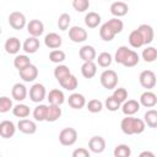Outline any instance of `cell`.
Wrapping results in <instances>:
<instances>
[{"label":"cell","instance_id":"obj_47","mask_svg":"<svg viewBox=\"0 0 157 157\" xmlns=\"http://www.w3.org/2000/svg\"><path fill=\"white\" fill-rule=\"evenodd\" d=\"M90 151L85 147H78L72 152V157H90Z\"/></svg>","mask_w":157,"mask_h":157},{"label":"cell","instance_id":"obj_41","mask_svg":"<svg viewBox=\"0 0 157 157\" xmlns=\"http://www.w3.org/2000/svg\"><path fill=\"white\" fill-rule=\"evenodd\" d=\"M129 52H130V49H129L126 45L119 47V48L117 49V52H115V55H114L115 63H117V64H123V61H124V59L126 58V55H128Z\"/></svg>","mask_w":157,"mask_h":157},{"label":"cell","instance_id":"obj_33","mask_svg":"<svg viewBox=\"0 0 157 157\" xmlns=\"http://www.w3.org/2000/svg\"><path fill=\"white\" fill-rule=\"evenodd\" d=\"M69 75H71V71L70 69L66 66V65H58L55 69H54V77L56 78L58 82H61L65 77H67Z\"/></svg>","mask_w":157,"mask_h":157},{"label":"cell","instance_id":"obj_40","mask_svg":"<svg viewBox=\"0 0 157 157\" xmlns=\"http://www.w3.org/2000/svg\"><path fill=\"white\" fill-rule=\"evenodd\" d=\"M104 105L108 110L110 112H117L119 108H121V103L113 96H109L105 98V102H104Z\"/></svg>","mask_w":157,"mask_h":157},{"label":"cell","instance_id":"obj_32","mask_svg":"<svg viewBox=\"0 0 157 157\" xmlns=\"http://www.w3.org/2000/svg\"><path fill=\"white\" fill-rule=\"evenodd\" d=\"M31 64H32V63H31L29 58H28L27 55H25V54L16 55V56H15V59H13V66H15L18 71L23 70L25 67H27V66H28V65H31Z\"/></svg>","mask_w":157,"mask_h":157},{"label":"cell","instance_id":"obj_4","mask_svg":"<svg viewBox=\"0 0 157 157\" xmlns=\"http://www.w3.org/2000/svg\"><path fill=\"white\" fill-rule=\"evenodd\" d=\"M59 141L63 146H72L77 141V131L74 128H65L59 134Z\"/></svg>","mask_w":157,"mask_h":157},{"label":"cell","instance_id":"obj_6","mask_svg":"<svg viewBox=\"0 0 157 157\" xmlns=\"http://www.w3.org/2000/svg\"><path fill=\"white\" fill-rule=\"evenodd\" d=\"M7 21H9V25H10L13 29H17V31H20V29H22V28H25V27L27 26L26 16H25L22 12H20V11H13V12H11V13L9 15Z\"/></svg>","mask_w":157,"mask_h":157},{"label":"cell","instance_id":"obj_17","mask_svg":"<svg viewBox=\"0 0 157 157\" xmlns=\"http://www.w3.org/2000/svg\"><path fill=\"white\" fill-rule=\"evenodd\" d=\"M39 47H40V43H39L38 37H33V36L28 37V38L23 42V44H22V49H23L27 54H34V53L39 49Z\"/></svg>","mask_w":157,"mask_h":157},{"label":"cell","instance_id":"obj_9","mask_svg":"<svg viewBox=\"0 0 157 157\" xmlns=\"http://www.w3.org/2000/svg\"><path fill=\"white\" fill-rule=\"evenodd\" d=\"M88 148L93 153H102L105 150V140L99 135L92 136L88 141Z\"/></svg>","mask_w":157,"mask_h":157},{"label":"cell","instance_id":"obj_34","mask_svg":"<svg viewBox=\"0 0 157 157\" xmlns=\"http://www.w3.org/2000/svg\"><path fill=\"white\" fill-rule=\"evenodd\" d=\"M29 113H31L29 107L23 103H18L12 108V114L17 118H27L29 115Z\"/></svg>","mask_w":157,"mask_h":157},{"label":"cell","instance_id":"obj_15","mask_svg":"<svg viewBox=\"0 0 157 157\" xmlns=\"http://www.w3.org/2000/svg\"><path fill=\"white\" fill-rule=\"evenodd\" d=\"M16 126L11 120H2L0 123V135L4 139H10L15 135Z\"/></svg>","mask_w":157,"mask_h":157},{"label":"cell","instance_id":"obj_10","mask_svg":"<svg viewBox=\"0 0 157 157\" xmlns=\"http://www.w3.org/2000/svg\"><path fill=\"white\" fill-rule=\"evenodd\" d=\"M18 74H20V77L25 82H33L37 78V76H38V69H37L36 65L31 64L27 67H25L23 70L18 71Z\"/></svg>","mask_w":157,"mask_h":157},{"label":"cell","instance_id":"obj_44","mask_svg":"<svg viewBox=\"0 0 157 157\" xmlns=\"http://www.w3.org/2000/svg\"><path fill=\"white\" fill-rule=\"evenodd\" d=\"M72 7L77 12H85L90 7V0H72Z\"/></svg>","mask_w":157,"mask_h":157},{"label":"cell","instance_id":"obj_25","mask_svg":"<svg viewBox=\"0 0 157 157\" xmlns=\"http://www.w3.org/2000/svg\"><path fill=\"white\" fill-rule=\"evenodd\" d=\"M81 74L85 78H92L97 74V64L94 61H83L81 66Z\"/></svg>","mask_w":157,"mask_h":157},{"label":"cell","instance_id":"obj_36","mask_svg":"<svg viewBox=\"0 0 157 157\" xmlns=\"http://www.w3.org/2000/svg\"><path fill=\"white\" fill-rule=\"evenodd\" d=\"M97 64L101 66V67H108L110 66L112 61H113V56L110 55V53L108 52H102L98 56H97Z\"/></svg>","mask_w":157,"mask_h":157},{"label":"cell","instance_id":"obj_39","mask_svg":"<svg viewBox=\"0 0 157 157\" xmlns=\"http://www.w3.org/2000/svg\"><path fill=\"white\" fill-rule=\"evenodd\" d=\"M65 59H66V54H65V52H63V50H60V49H53V50L49 53V60H50L52 63L60 64V63H63Z\"/></svg>","mask_w":157,"mask_h":157},{"label":"cell","instance_id":"obj_28","mask_svg":"<svg viewBox=\"0 0 157 157\" xmlns=\"http://www.w3.org/2000/svg\"><path fill=\"white\" fill-rule=\"evenodd\" d=\"M61 108L60 105L56 104H49L48 105V117H47V121L49 123H54L60 117H61Z\"/></svg>","mask_w":157,"mask_h":157},{"label":"cell","instance_id":"obj_14","mask_svg":"<svg viewBox=\"0 0 157 157\" xmlns=\"http://www.w3.org/2000/svg\"><path fill=\"white\" fill-rule=\"evenodd\" d=\"M44 44L45 47H48L49 49H58L60 48V45L63 44V39L61 37L55 33V32H50L44 37Z\"/></svg>","mask_w":157,"mask_h":157},{"label":"cell","instance_id":"obj_5","mask_svg":"<svg viewBox=\"0 0 157 157\" xmlns=\"http://www.w3.org/2000/svg\"><path fill=\"white\" fill-rule=\"evenodd\" d=\"M139 81H140V85L144 88L151 90V88H153L156 86L157 77H156V74L152 70H144L139 76Z\"/></svg>","mask_w":157,"mask_h":157},{"label":"cell","instance_id":"obj_31","mask_svg":"<svg viewBox=\"0 0 157 157\" xmlns=\"http://www.w3.org/2000/svg\"><path fill=\"white\" fill-rule=\"evenodd\" d=\"M48 117V105L38 104L33 110V118L36 121H44Z\"/></svg>","mask_w":157,"mask_h":157},{"label":"cell","instance_id":"obj_35","mask_svg":"<svg viewBox=\"0 0 157 157\" xmlns=\"http://www.w3.org/2000/svg\"><path fill=\"white\" fill-rule=\"evenodd\" d=\"M144 120H145L147 126L157 128V110L156 109H148L144 115Z\"/></svg>","mask_w":157,"mask_h":157},{"label":"cell","instance_id":"obj_23","mask_svg":"<svg viewBox=\"0 0 157 157\" xmlns=\"http://www.w3.org/2000/svg\"><path fill=\"white\" fill-rule=\"evenodd\" d=\"M4 47H5V50H6L7 54H17L20 52V49L22 48V44H21V42H20L18 38L10 37V38L6 39Z\"/></svg>","mask_w":157,"mask_h":157},{"label":"cell","instance_id":"obj_3","mask_svg":"<svg viewBox=\"0 0 157 157\" xmlns=\"http://www.w3.org/2000/svg\"><path fill=\"white\" fill-rule=\"evenodd\" d=\"M99 81H101V85L105 90H114L118 85V74L114 70H110V69L104 70L101 74Z\"/></svg>","mask_w":157,"mask_h":157},{"label":"cell","instance_id":"obj_46","mask_svg":"<svg viewBox=\"0 0 157 157\" xmlns=\"http://www.w3.org/2000/svg\"><path fill=\"white\" fill-rule=\"evenodd\" d=\"M13 105H12V101L6 97V96H2L0 98V113H6L9 112L10 109H12Z\"/></svg>","mask_w":157,"mask_h":157},{"label":"cell","instance_id":"obj_38","mask_svg":"<svg viewBox=\"0 0 157 157\" xmlns=\"http://www.w3.org/2000/svg\"><path fill=\"white\" fill-rule=\"evenodd\" d=\"M113 153L115 157H129L131 155V148L126 144H120V145L115 146Z\"/></svg>","mask_w":157,"mask_h":157},{"label":"cell","instance_id":"obj_24","mask_svg":"<svg viewBox=\"0 0 157 157\" xmlns=\"http://www.w3.org/2000/svg\"><path fill=\"white\" fill-rule=\"evenodd\" d=\"M129 44H130L132 48H135V49L141 48V47L145 45L144 37H142V34L140 33V31H139L137 28L130 32V34H129Z\"/></svg>","mask_w":157,"mask_h":157},{"label":"cell","instance_id":"obj_13","mask_svg":"<svg viewBox=\"0 0 157 157\" xmlns=\"http://www.w3.org/2000/svg\"><path fill=\"white\" fill-rule=\"evenodd\" d=\"M140 104L146 107V108H153L157 104V96L150 90H146L141 96H140Z\"/></svg>","mask_w":157,"mask_h":157},{"label":"cell","instance_id":"obj_8","mask_svg":"<svg viewBox=\"0 0 157 157\" xmlns=\"http://www.w3.org/2000/svg\"><path fill=\"white\" fill-rule=\"evenodd\" d=\"M69 38L74 43H82L87 39V31L80 26H72L69 28Z\"/></svg>","mask_w":157,"mask_h":157},{"label":"cell","instance_id":"obj_21","mask_svg":"<svg viewBox=\"0 0 157 157\" xmlns=\"http://www.w3.org/2000/svg\"><path fill=\"white\" fill-rule=\"evenodd\" d=\"M67 103L74 109H81L86 105V98L81 93H71L67 98Z\"/></svg>","mask_w":157,"mask_h":157},{"label":"cell","instance_id":"obj_42","mask_svg":"<svg viewBox=\"0 0 157 157\" xmlns=\"http://www.w3.org/2000/svg\"><path fill=\"white\" fill-rule=\"evenodd\" d=\"M70 22H71L70 15L66 13V12L61 13L59 16V18H58V27H59V29L60 31H66L69 28V26H70Z\"/></svg>","mask_w":157,"mask_h":157},{"label":"cell","instance_id":"obj_37","mask_svg":"<svg viewBox=\"0 0 157 157\" xmlns=\"http://www.w3.org/2000/svg\"><path fill=\"white\" fill-rule=\"evenodd\" d=\"M141 55L146 63H153L157 59V49L155 47H147L142 50Z\"/></svg>","mask_w":157,"mask_h":157},{"label":"cell","instance_id":"obj_11","mask_svg":"<svg viewBox=\"0 0 157 157\" xmlns=\"http://www.w3.org/2000/svg\"><path fill=\"white\" fill-rule=\"evenodd\" d=\"M17 129H18L21 132H23V134L33 135V134L37 131V124H36L33 120L22 118V119L17 123Z\"/></svg>","mask_w":157,"mask_h":157},{"label":"cell","instance_id":"obj_27","mask_svg":"<svg viewBox=\"0 0 157 157\" xmlns=\"http://www.w3.org/2000/svg\"><path fill=\"white\" fill-rule=\"evenodd\" d=\"M101 23V15L94 12V11H91L88 13H86L85 16V25L88 27V28H96L98 27V25Z\"/></svg>","mask_w":157,"mask_h":157},{"label":"cell","instance_id":"obj_45","mask_svg":"<svg viewBox=\"0 0 157 157\" xmlns=\"http://www.w3.org/2000/svg\"><path fill=\"white\" fill-rule=\"evenodd\" d=\"M112 96L115 97L120 103H124L128 99V91L124 87H118V88H114V92Z\"/></svg>","mask_w":157,"mask_h":157},{"label":"cell","instance_id":"obj_43","mask_svg":"<svg viewBox=\"0 0 157 157\" xmlns=\"http://www.w3.org/2000/svg\"><path fill=\"white\" fill-rule=\"evenodd\" d=\"M86 105H87L88 112H91V113H99L103 109V103L96 98L88 101V103H86Z\"/></svg>","mask_w":157,"mask_h":157},{"label":"cell","instance_id":"obj_19","mask_svg":"<svg viewBox=\"0 0 157 157\" xmlns=\"http://www.w3.org/2000/svg\"><path fill=\"white\" fill-rule=\"evenodd\" d=\"M11 96L15 101L17 102H22L23 99H26L27 97V87L23 83H15L11 88Z\"/></svg>","mask_w":157,"mask_h":157},{"label":"cell","instance_id":"obj_12","mask_svg":"<svg viewBox=\"0 0 157 157\" xmlns=\"http://www.w3.org/2000/svg\"><path fill=\"white\" fill-rule=\"evenodd\" d=\"M26 27H27V32L29 33V36H33V37H39L44 32V25L39 20H31Z\"/></svg>","mask_w":157,"mask_h":157},{"label":"cell","instance_id":"obj_48","mask_svg":"<svg viewBox=\"0 0 157 157\" xmlns=\"http://www.w3.org/2000/svg\"><path fill=\"white\" fill-rule=\"evenodd\" d=\"M145 156H150V157H155V153L153 152H150V151H144L140 153V157H145Z\"/></svg>","mask_w":157,"mask_h":157},{"label":"cell","instance_id":"obj_20","mask_svg":"<svg viewBox=\"0 0 157 157\" xmlns=\"http://www.w3.org/2000/svg\"><path fill=\"white\" fill-rule=\"evenodd\" d=\"M78 55L80 58L83 60V61H93L96 58H97V53H96V49L92 47V45H82L78 50Z\"/></svg>","mask_w":157,"mask_h":157},{"label":"cell","instance_id":"obj_1","mask_svg":"<svg viewBox=\"0 0 157 157\" xmlns=\"http://www.w3.org/2000/svg\"><path fill=\"white\" fill-rule=\"evenodd\" d=\"M124 28V23L119 17H113L104 22L99 28V37L104 42H110L118 33H120Z\"/></svg>","mask_w":157,"mask_h":157},{"label":"cell","instance_id":"obj_26","mask_svg":"<svg viewBox=\"0 0 157 157\" xmlns=\"http://www.w3.org/2000/svg\"><path fill=\"white\" fill-rule=\"evenodd\" d=\"M137 29L140 31V33L142 34L144 37V40H145V45L146 44H150L152 40H153V37H155V32H153V28L150 26V25H146V23H142L137 27Z\"/></svg>","mask_w":157,"mask_h":157},{"label":"cell","instance_id":"obj_22","mask_svg":"<svg viewBox=\"0 0 157 157\" xmlns=\"http://www.w3.org/2000/svg\"><path fill=\"white\" fill-rule=\"evenodd\" d=\"M47 99L49 101V104L61 105L65 102V96H64V92L61 90L54 88V90H50L49 91V93L47 96Z\"/></svg>","mask_w":157,"mask_h":157},{"label":"cell","instance_id":"obj_29","mask_svg":"<svg viewBox=\"0 0 157 157\" xmlns=\"http://www.w3.org/2000/svg\"><path fill=\"white\" fill-rule=\"evenodd\" d=\"M139 61H140L139 54H137L135 50L130 49V52L128 53V55H126V58L124 59V61H123L121 65L125 66V67H134V66H136V65L139 64Z\"/></svg>","mask_w":157,"mask_h":157},{"label":"cell","instance_id":"obj_2","mask_svg":"<svg viewBox=\"0 0 157 157\" xmlns=\"http://www.w3.org/2000/svg\"><path fill=\"white\" fill-rule=\"evenodd\" d=\"M120 129L125 135L141 134L146 129V123L142 119L134 118L132 115H126L120 121Z\"/></svg>","mask_w":157,"mask_h":157},{"label":"cell","instance_id":"obj_18","mask_svg":"<svg viewBox=\"0 0 157 157\" xmlns=\"http://www.w3.org/2000/svg\"><path fill=\"white\" fill-rule=\"evenodd\" d=\"M140 102L136 99H128L121 104V112L125 115H134L140 110Z\"/></svg>","mask_w":157,"mask_h":157},{"label":"cell","instance_id":"obj_7","mask_svg":"<svg viewBox=\"0 0 157 157\" xmlns=\"http://www.w3.org/2000/svg\"><path fill=\"white\" fill-rule=\"evenodd\" d=\"M47 97V90L42 83H34L29 88V98L34 103H40Z\"/></svg>","mask_w":157,"mask_h":157},{"label":"cell","instance_id":"obj_30","mask_svg":"<svg viewBox=\"0 0 157 157\" xmlns=\"http://www.w3.org/2000/svg\"><path fill=\"white\" fill-rule=\"evenodd\" d=\"M59 85H60L63 88H65L66 91H74V90L77 88L78 81H77L76 76L71 74V75H69L67 77H65L61 82H59Z\"/></svg>","mask_w":157,"mask_h":157},{"label":"cell","instance_id":"obj_16","mask_svg":"<svg viewBox=\"0 0 157 157\" xmlns=\"http://www.w3.org/2000/svg\"><path fill=\"white\" fill-rule=\"evenodd\" d=\"M129 6L125 1H114L110 5V12L114 17H123L128 13Z\"/></svg>","mask_w":157,"mask_h":157}]
</instances>
